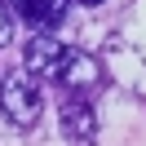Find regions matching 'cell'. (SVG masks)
<instances>
[{"instance_id": "obj_1", "label": "cell", "mask_w": 146, "mask_h": 146, "mask_svg": "<svg viewBox=\"0 0 146 146\" xmlns=\"http://www.w3.org/2000/svg\"><path fill=\"white\" fill-rule=\"evenodd\" d=\"M22 62H27V75H40L49 84H62L66 93H84L93 84H102V62L84 49L66 44V40H53V36H36L27 40L22 49Z\"/></svg>"}, {"instance_id": "obj_2", "label": "cell", "mask_w": 146, "mask_h": 146, "mask_svg": "<svg viewBox=\"0 0 146 146\" xmlns=\"http://www.w3.org/2000/svg\"><path fill=\"white\" fill-rule=\"evenodd\" d=\"M0 115L13 128H31L40 119V84L27 71H5L0 75Z\"/></svg>"}, {"instance_id": "obj_3", "label": "cell", "mask_w": 146, "mask_h": 146, "mask_svg": "<svg viewBox=\"0 0 146 146\" xmlns=\"http://www.w3.org/2000/svg\"><path fill=\"white\" fill-rule=\"evenodd\" d=\"M62 133L71 137V142L89 146L93 137H98V111H93L89 102H80V98H62Z\"/></svg>"}, {"instance_id": "obj_4", "label": "cell", "mask_w": 146, "mask_h": 146, "mask_svg": "<svg viewBox=\"0 0 146 146\" xmlns=\"http://www.w3.org/2000/svg\"><path fill=\"white\" fill-rule=\"evenodd\" d=\"M9 5L31 31H49L66 18V0H9Z\"/></svg>"}, {"instance_id": "obj_5", "label": "cell", "mask_w": 146, "mask_h": 146, "mask_svg": "<svg viewBox=\"0 0 146 146\" xmlns=\"http://www.w3.org/2000/svg\"><path fill=\"white\" fill-rule=\"evenodd\" d=\"M9 40H13V13H9V5L0 0V49L9 44Z\"/></svg>"}, {"instance_id": "obj_6", "label": "cell", "mask_w": 146, "mask_h": 146, "mask_svg": "<svg viewBox=\"0 0 146 146\" xmlns=\"http://www.w3.org/2000/svg\"><path fill=\"white\" fill-rule=\"evenodd\" d=\"M75 5H102V0H75Z\"/></svg>"}]
</instances>
